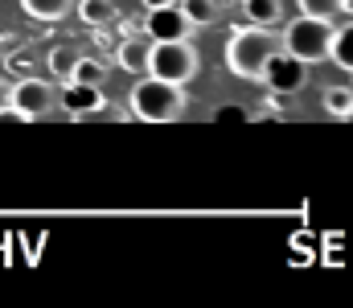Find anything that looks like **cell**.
<instances>
[{"instance_id":"cell-12","label":"cell","mask_w":353,"mask_h":308,"mask_svg":"<svg viewBox=\"0 0 353 308\" xmlns=\"http://www.w3.org/2000/svg\"><path fill=\"white\" fill-rule=\"evenodd\" d=\"M239 4H243V17L251 25H275L283 17V4L279 0H239Z\"/></svg>"},{"instance_id":"cell-5","label":"cell","mask_w":353,"mask_h":308,"mask_svg":"<svg viewBox=\"0 0 353 308\" xmlns=\"http://www.w3.org/2000/svg\"><path fill=\"white\" fill-rule=\"evenodd\" d=\"M12 107H17L29 123L54 115V107H62V87H58V79H54V83H50V79H21V83H12Z\"/></svg>"},{"instance_id":"cell-16","label":"cell","mask_w":353,"mask_h":308,"mask_svg":"<svg viewBox=\"0 0 353 308\" xmlns=\"http://www.w3.org/2000/svg\"><path fill=\"white\" fill-rule=\"evenodd\" d=\"M325 111H329L333 119H350L353 115V91L350 87H329V91H325Z\"/></svg>"},{"instance_id":"cell-1","label":"cell","mask_w":353,"mask_h":308,"mask_svg":"<svg viewBox=\"0 0 353 308\" xmlns=\"http://www.w3.org/2000/svg\"><path fill=\"white\" fill-rule=\"evenodd\" d=\"M279 50H283V33H275L271 25H243L226 41V66H230L234 79L259 83L263 79V66Z\"/></svg>"},{"instance_id":"cell-25","label":"cell","mask_w":353,"mask_h":308,"mask_svg":"<svg viewBox=\"0 0 353 308\" xmlns=\"http://www.w3.org/2000/svg\"><path fill=\"white\" fill-rule=\"evenodd\" d=\"M350 123H353V115H350Z\"/></svg>"},{"instance_id":"cell-19","label":"cell","mask_w":353,"mask_h":308,"mask_svg":"<svg viewBox=\"0 0 353 308\" xmlns=\"http://www.w3.org/2000/svg\"><path fill=\"white\" fill-rule=\"evenodd\" d=\"M210 119H214V123H247V119H251V111H247V107H239V103H226V107H218Z\"/></svg>"},{"instance_id":"cell-7","label":"cell","mask_w":353,"mask_h":308,"mask_svg":"<svg viewBox=\"0 0 353 308\" xmlns=\"http://www.w3.org/2000/svg\"><path fill=\"white\" fill-rule=\"evenodd\" d=\"M144 33H148L152 41H176V37H189V33H193V21L185 17L181 0H173V4H165V8H148Z\"/></svg>"},{"instance_id":"cell-22","label":"cell","mask_w":353,"mask_h":308,"mask_svg":"<svg viewBox=\"0 0 353 308\" xmlns=\"http://www.w3.org/2000/svg\"><path fill=\"white\" fill-rule=\"evenodd\" d=\"M12 45H17V41H12V37H0V62H4V58H8V54H12Z\"/></svg>"},{"instance_id":"cell-18","label":"cell","mask_w":353,"mask_h":308,"mask_svg":"<svg viewBox=\"0 0 353 308\" xmlns=\"http://www.w3.org/2000/svg\"><path fill=\"white\" fill-rule=\"evenodd\" d=\"M300 12L333 21V17H341V12H345V0H300Z\"/></svg>"},{"instance_id":"cell-21","label":"cell","mask_w":353,"mask_h":308,"mask_svg":"<svg viewBox=\"0 0 353 308\" xmlns=\"http://www.w3.org/2000/svg\"><path fill=\"white\" fill-rule=\"evenodd\" d=\"M4 103H12V83H8V79H0V107H4Z\"/></svg>"},{"instance_id":"cell-13","label":"cell","mask_w":353,"mask_h":308,"mask_svg":"<svg viewBox=\"0 0 353 308\" xmlns=\"http://www.w3.org/2000/svg\"><path fill=\"white\" fill-rule=\"evenodd\" d=\"M21 8H25L33 21H62V17L74 8V0H21Z\"/></svg>"},{"instance_id":"cell-3","label":"cell","mask_w":353,"mask_h":308,"mask_svg":"<svg viewBox=\"0 0 353 308\" xmlns=\"http://www.w3.org/2000/svg\"><path fill=\"white\" fill-rule=\"evenodd\" d=\"M333 33H337V29H333V21L300 12V17L283 29V50H288V54H296V58H300V62H308V66H321V62H329Z\"/></svg>"},{"instance_id":"cell-10","label":"cell","mask_w":353,"mask_h":308,"mask_svg":"<svg viewBox=\"0 0 353 308\" xmlns=\"http://www.w3.org/2000/svg\"><path fill=\"white\" fill-rule=\"evenodd\" d=\"M74 12H79V21L90 25V29H107L111 21H119V4L115 0H79Z\"/></svg>"},{"instance_id":"cell-23","label":"cell","mask_w":353,"mask_h":308,"mask_svg":"<svg viewBox=\"0 0 353 308\" xmlns=\"http://www.w3.org/2000/svg\"><path fill=\"white\" fill-rule=\"evenodd\" d=\"M165 4H173V0H144V8H165Z\"/></svg>"},{"instance_id":"cell-14","label":"cell","mask_w":353,"mask_h":308,"mask_svg":"<svg viewBox=\"0 0 353 308\" xmlns=\"http://www.w3.org/2000/svg\"><path fill=\"white\" fill-rule=\"evenodd\" d=\"M181 8H185V17L193 21V29L222 21V0H181Z\"/></svg>"},{"instance_id":"cell-9","label":"cell","mask_w":353,"mask_h":308,"mask_svg":"<svg viewBox=\"0 0 353 308\" xmlns=\"http://www.w3.org/2000/svg\"><path fill=\"white\" fill-rule=\"evenodd\" d=\"M62 107L83 119V115H94L103 107V87H90V83H62Z\"/></svg>"},{"instance_id":"cell-2","label":"cell","mask_w":353,"mask_h":308,"mask_svg":"<svg viewBox=\"0 0 353 308\" xmlns=\"http://www.w3.org/2000/svg\"><path fill=\"white\" fill-rule=\"evenodd\" d=\"M128 107H132V115L144 119V123H176V119L189 111V95H185L181 83H169V79L148 74V79H140V83L132 87Z\"/></svg>"},{"instance_id":"cell-15","label":"cell","mask_w":353,"mask_h":308,"mask_svg":"<svg viewBox=\"0 0 353 308\" xmlns=\"http://www.w3.org/2000/svg\"><path fill=\"white\" fill-rule=\"evenodd\" d=\"M329 58H333L341 70H350V74H353V21H350V25H341V29L333 33V50H329Z\"/></svg>"},{"instance_id":"cell-6","label":"cell","mask_w":353,"mask_h":308,"mask_svg":"<svg viewBox=\"0 0 353 308\" xmlns=\"http://www.w3.org/2000/svg\"><path fill=\"white\" fill-rule=\"evenodd\" d=\"M259 83H267V91H275V95H296V91L308 87V62H300L296 54L279 50L263 66V79Z\"/></svg>"},{"instance_id":"cell-4","label":"cell","mask_w":353,"mask_h":308,"mask_svg":"<svg viewBox=\"0 0 353 308\" xmlns=\"http://www.w3.org/2000/svg\"><path fill=\"white\" fill-rule=\"evenodd\" d=\"M201 58L193 50L189 37H176V41H152V58H148V74L157 79H169V83H193Z\"/></svg>"},{"instance_id":"cell-8","label":"cell","mask_w":353,"mask_h":308,"mask_svg":"<svg viewBox=\"0 0 353 308\" xmlns=\"http://www.w3.org/2000/svg\"><path fill=\"white\" fill-rule=\"evenodd\" d=\"M148 58H152V37L148 33H128L115 50V62L128 74H148Z\"/></svg>"},{"instance_id":"cell-24","label":"cell","mask_w":353,"mask_h":308,"mask_svg":"<svg viewBox=\"0 0 353 308\" xmlns=\"http://www.w3.org/2000/svg\"><path fill=\"white\" fill-rule=\"evenodd\" d=\"M345 12H353V0H345Z\"/></svg>"},{"instance_id":"cell-17","label":"cell","mask_w":353,"mask_h":308,"mask_svg":"<svg viewBox=\"0 0 353 308\" xmlns=\"http://www.w3.org/2000/svg\"><path fill=\"white\" fill-rule=\"evenodd\" d=\"M103 79H107V66L99 58H79V66L70 74V83H90V87H103Z\"/></svg>"},{"instance_id":"cell-11","label":"cell","mask_w":353,"mask_h":308,"mask_svg":"<svg viewBox=\"0 0 353 308\" xmlns=\"http://www.w3.org/2000/svg\"><path fill=\"white\" fill-rule=\"evenodd\" d=\"M79 58H83V50H79V45H54V50L46 54V66H50V74H54L58 83H70V74H74Z\"/></svg>"},{"instance_id":"cell-20","label":"cell","mask_w":353,"mask_h":308,"mask_svg":"<svg viewBox=\"0 0 353 308\" xmlns=\"http://www.w3.org/2000/svg\"><path fill=\"white\" fill-rule=\"evenodd\" d=\"M0 123H12V127H21V123H29V119H25V115H21L12 103H4V107H0Z\"/></svg>"}]
</instances>
